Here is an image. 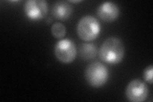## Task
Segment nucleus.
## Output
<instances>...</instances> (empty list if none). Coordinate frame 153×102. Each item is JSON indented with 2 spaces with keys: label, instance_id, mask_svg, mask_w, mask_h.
<instances>
[{
  "label": "nucleus",
  "instance_id": "f257e3e1",
  "mask_svg": "<svg viewBox=\"0 0 153 102\" xmlns=\"http://www.w3.org/2000/svg\"><path fill=\"white\" fill-rule=\"evenodd\" d=\"M124 43L117 37H109L100 47L99 57L102 61L110 65H116L121 63L124 56Z\"/></svg>",
  "mask_w": 153,
  "mask_h": 102
},
{
  "label": "nucleus",
  "instance_id": "9d476101",
  "mask_svg": "<svg viewBox=\"0 0 153 102\" xmlns=\"http://www.w3.org/2000/svg\"><path fill=\"white\" fill-rule=\"evenodd\" d=\"M51 33L56 38H63L66 33V29L63 24L61 22H56L51 27Z\"/></svg>",
  "mask_w": 153,
  "mask_h": 102
},
{
  "label": "nucleus",
  "instance_id": "39448f33",
  "mask_svg": "<svg viewBox=\"0 0 153 102\" xmlns=\"http://www.w3.org/2000/svg\"><path fill=\"white\" fill-rule=\"evenodd\" d=\"M24 10L30 20L37 21L46 17L49 7L47 2L44 0H28L24 6Z\"/></svg>",
  "mask_w": 153,
  "mask_h": 102
},
{
  "label": "nucleus",
  "instance_id": "f03ea898",
  "mask_svg": "<svg viewBox=\"0 0 153 102\" xmlns=\"http://www.w3.org/2000/svg\"><path fill=\"white\" fill-rule=\"evenodd\" d=\"M84 77L89 86L95 88H99L107 83L109 77V72L107 68L102 63L93 62L85 68Z\"/></svg>",
  "mask_w": 153,
  "mask_h": 102
},
{
  "label": "nucleus",
  "instance_id": "1a4fd4ad",
  "mask_svg": "<svg viewBox=\"0 0 153 102\" xmlns=\"http://www.w3.org/2000/svg\"><path fill=\"white\" fill-rule=\"evenodd\" d=\"M79 55L84 60H93L97 56V47L93 43H84L79 47Z\"/></svg>",
  "mask_w": 153,
  "mask_h": 102
},
{
  "label": "nucleus",
  "instance_id": "f8f14e48",
  "mask_svg": "<svg viewBox=\"0 0 153 102\" xmlns=\"http://www.w3.org/2000/svg\"><path fill=\"white\" fill-rule=\"evenodd\" d=\"M70 2H71V3H80V2H81V1H70Z\"/></svg>",
  "mask_w": 153,
  "mask_h": 102
},
{
  "label": "nucleus",
  "instance_id": "423d86ee",
  "mask_svg": "<svg viewBox=\"0 0 153 102\" xmlns=\"http://www.w3.org/2000/svg\"><path fill=\"white\" fill-rule=\"evenodd\" d=\"M125 94L130 101L142 102L147 98L149 89L144 82L140 79H134L126 86Z\"/></svg>",
  "mask_w": 153,
  "mask_h": 102
},
{
  "label": "nucleus",
  "instance_id": "7ed1b4c3",
  "mask_svg": "<svg viewBox=\"0 0 153 102\" xmlns=\"http://www.w3.org/2000/svg\"><path fill=\"white\" fill-rule=\"evenodd\" d=\"M79 37L85 42H91L98 37L101 32V26L98 19L91 16L81 18L76 26Z\"/></svg>",
  "mask_w": 153,
  "mask_h": 102
},
{
  "label": "nucleus",
  "instance_id": "20e7f679",
  "mask_svg": "<svg viewBox=\"0 0 153 102\" xmlns=\"http://www.w3.org/2000/svg\"><path fill=\"white\" fill-rule=\"evenodd\" d=\"M54 54L62 63H72L76 56V48L74 42L68 38L58 41L54 47Z\"/></svg>",
  "mask_w": 153,
  "mask_h": 102
},
{
  "label": "nucleus",
  "instance_id": "9b49d317",
  "mask_svg": "<svg viewBox=\"0 0 153 102\" xmlns=\"http://www.w3.org/2000/svg\"><path fill=\"white\" fill-rule=\"evenodd\" d=\"M152 72L153 66L152 65L147 66L143 71V78L147 82L151 84H152Z\"/></svg>",
  "mask_w": 153,
  "mask_h": 102
},
{
  "label": "nucleus",
  "instance_id": "6e6552de",
  "mask_svg": "<svg viewBox=\"0 0 153 102\" xmlns=\"http://www.w3.org/2000/svg\"><path fill=\"white\" fill-rule=\"evenodd\" d=\"M73 13V7L67 1H60L55 3L52 8V14L57 20L65 21L71 17Z\"/></svg>",
  "mask_w": 153,
  "mask_h": 102
},
{
  "label": "nucleus",
  "instance_id": "0eeeda50",
  "mask_svg": "<svg viewBox=\"0 0 153 102\" xmlns=\"http://www.w3.org/2000/svg\"><path fill=\"white\" fill-rule=\"evenodd\" d=\"M97 13L100 19L106 22H112L118 19L120 10L116 3L106 1L98 7Z\"/></svg>",
  "mask_w": 153,
  "mask_h": 102
}]
</instances>
